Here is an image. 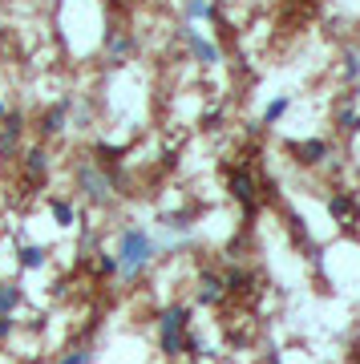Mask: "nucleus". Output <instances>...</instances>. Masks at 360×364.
I'll use <instances>...</instances> for the list:
<instances>
[{"label":"nucleus","mask_w":360,"mask_h":364,"mask_svg":"<svg viewBox=\"0 0 360 364\" xmlns=\"http://www.w3.org/2000/svg\"><path fill=\"white\" fill-rule=\"evenodd\" d=\"M158 255H162V251H158V239L150 235V227H142V223L117 227L114 259H117V279H122V284H138L142 275L158 263Z\"/></svg>","instance_id":"nucleus-1"},{"label":"nucleus","mask_w":360,"mask_h":364,"mask_svg":"<svg viewBox=\"0 0 360 364\" xmlns=\"http://www.w3.org/2000/svg\"><path fill=\"white\" fill-rule=\"evenodd\" d=\"M191 316H194L191 304H166L158 312V352L166 360L182 356V344H186V332H191Z\"/></svg>","instance_id":"nucleus-2"},{"label":"nucleus","mask_w":360,"mask_h":364,"mask_svg":"<svg viewBox=\"0 0 360 364\" xmlns=\"http://www.w3.org/2000/svg\"><path fill=\"white\" fill-rule=\"evenodd\" d=\"M73 178H78L81 195L90 198L93 207H105V203L114 198V182H110V174H105L97 162H90V158H78V166H73Z\"/></svg>","instance_id":"nucleus-3"},{"label":"nucleus","mask_w":360,"mask_h":364,"mask_svg":"<svg viewBox=\"0 0 360 364\" xmlns=\"http://www.w3.org/2000/svg\"><path fill=\"white\" fill-rule=\"evenodd\" d=\"M174 37L186 41V49H191V61H194L198 69H219V65H223V49H219V45H215L211 37H203V33H198L194 25H186V21H182V25L174 28Z\"/></svg>","instance_id":"nucleus-4"},{"label":"nucleus","mask_w":360,"mask_h":364,"mask_svg":"<svg viewBox=\"0 0 360 364\" xmlns=\"http://www.w3.org/2000/svg\"><path fill=\"white\" fill-rule=\"evenodd\" d=\"M69 117H73V97H61V102H53L45 114L37 117V134L49 142V138H61L69 130Z\"/></svg>","instance_id":"nucleus-5"},{"label":"nucleus","mask_w":360,"mask_h":364,"mask_svg":"<svg viewBox=\"0 0 360 364\" xmlns=\"http://www.w3.org/2000/svg\"><path fill=\"white\" fill-rule=\"evenodd\" d=\"M287 154H292V162L296 166H320V162H328L332 158V142L328 138H300V142H287Z\"/></svg>","instance_id":"nucleus-6"},{"label":"nucleus","mask_w":360,"mask_h":364,"mask_svg":"<svg viewBox=\"0 0 360 364\" xmlns=\"http://www.w3.org/2000/svg\"><path fill=\"white\" fill-rule=\"evenodd\" d=\"M223 299H227V287H223V275L219 272H198V279H194V304L198 308H219Z\"/></svg>","instance_id":"nucleus-7"},{"label":"nucleus","mask_w":360,"mask_h":364,"mask_svg":"<svg viewBox=\"0 0 360 364\" xmlns=\"http://www.w3.org/2000/svg\"><path fill=\"white\" fill-rule=\"evenodd\" d=\"M227 195H231L239 207L255 210V178H251L243 166H235L231 174H227Z\"/></svg>","instance_id":"nucleus-8"},{"label":"nucleus","mask_w":360,"mask_h":364,"mask_svg":"<svg viewBox=\"0 0 360 364\" xmlns=\"http://www.w3.org/2000/svg\"><path fill=\"white\" fill-rule=\"evenodd\" d=\"M49 170H53V154H49V146H41V142H33L25 150V178L37 186V182H45L49 178Z\"/></svg>","instance_id":"nucleus-9"},{"label":"nucleus","mask_w":360,"mask_h":364,"mask_svg":"<svg viewBox=\"0 0 360 364\" xmlns=\"http://www.w3.org/2000/svg\"><path fill=\"white\" fill-rule=\"evenodd\" d=\"M162 231H166V239H191L194 235V223H198V210H162Z\"/></svg>","instance_id":"nucleus-10"},{"label":"nucleus","mask_w":360,"mask_h":364,"mask_svg":"<svg viewBox=\"0 0 360 364\" xmlns=\"http://www.w3.org/2000/svg\"><path fill=\"white\" fill-rule=\"evenodd\" d=\"M49 255H53L49 243H21V247H16L21 272H45V267H49Z\"/></svg>","instance_id":"nucleus-11"},{"label":"nucleus","mask_w":360,"mask_h":364,"mask_svg":"<svg viewBox=\"0 0 360 364\" xmlns=\"http://www.w3.org/2000/svg\"><path fill=\"white\" fill-rule=\"evenodd\" d=\"M328 215H332L336 223L352 227V223H356V215H360V207H356V198L348 195V191H332V195H328Z\"/></svg>","instance_id":"nucleus-12"},{"label":"nucleus","mask_w":360,"mask_h":364,"mask_svg":"<svg viewBox=\"0 0 360 364\" xmlns=\"http://www.w3.org/2000/svg\"><path fill=\"white\" fill-rule=\"evenodd\" d=\"M129 53H134V41L126 33H105V65L110 69H122L129 61Z\"/></svg>","instance_id":"nucleus-13"},{"label":"nucleus","mask_w":360,"mask_h":364,"mask_svg":"<svg viewBox=\"0 0 360 364\" xmlns=\"http://www.w3.org/2000/svg\"><path fill=\"white\" fill-rule=\"evenodd\" d=\"M360 90L344 93L340 97V105H336V134H344V138H352V134H360V117H356V105H352V97H356Z\"/></svg>","instance_id":"nucleus-14"},{"label":"nucleus","mask_w":360,"mask_h":364,"mask_svg":"<svg viewBox=\"0 0 360 364\" xmlns=\"http://www.w3.org/2000/svg\"><path fill=\"white\" fill-rule=\"evenodd\" d=\"M25 308V284L21 279H0V316H16Z\"/></svg>","instance_id":"nucleus-15"},{"label":"nucleus","mask_w":360,"mask_h":364,"mask_svg":"<svg viewBox=\"0 0 360 364\" xmlns=\"http://www.w3.org/2000/svg\"><path fill=\"white\" fill-rule=\"evenodd\" d=\"M49 215H53V227H57V231H73V227H78V207H73V198L53 195L49 198Z\"/></svg>","instance_id":"nucleus-16"},{"label":"nucleus","mask_w":360,"mask_h":364,"mask_svg":"<svg viewBox=\"0 0 360 364\" xmlns=\"http://www.w3.org/2000/svg\"><path fill=\"white\" fill-rule=\"evenodd\" d=\"M292 105H296V97H292V93H275V97H271L268 105H263V114H259V126H280L283 117L292 114Z\"/></svg>","instance_id":"nucleus-17"},{"label":"nucleus","mask_w":360,"mask_h":364,"mask_svg":"<svg viewBox=\"0 0 360 364\" xmlns=\"http://www.w3.org/2000/svg\"><path fill=\"white\" fill-rule=\"evenodd\" d=\"M182 21H219V0H182Z\"/></svg>","instance_id":"nucleus-18"},{"label":"nucleus","mask_w":360,"mask_h":364,"mask_svg":"<svg viewBox=\"0 0 360 364\" xmlns=\"http://www.w3.org/2000/svg\"><path fill=\"white\" fill-rule=\"evenodd\" d=\"M223 287H227V296H247V291H251V272L231 267V272L223 275Z\"/></svg>","instance_id":"nucleus-19"},{"label":"nucleus","mask_w":360,"mask_h":364,"mask_svg":"<svg viewBox=\"0 0 360 364\" xmlns=\"http://www.w3.org/2000/svg\"><path fill=\"white\" fill-rule=\"evenodd\" d=\"M57 364H97V352L90 344H73V348H65L57 356Z\"/></svg>","instance_id":"nucleus-20"},{"label":"nucleus","mask_w":360,"mask_h":364,"mask_svg":"<svg viewBox=\"0 0 360 364\" xmlns=\"http://www.w3.org/2000/svg\"><path fill=\"white\" fill-rule=\"evenodd\" d=\"M340 73H344L352 85H360V49H344V53H340Z\"/></svg>","instance_id":"nucleus-21"},{"label":"nucleus","mask_w":360,"mask_h":364,"mask_svg":"<svg viewBox=\"0 0 360 364\" xmlns=\"http://www.w3.org/2000/svg\"><path fill=\"white\" fill-rule=\"evenodd\" d=\"M97 272L110 275V279H117V259H114V251H102V255H97Z\"/></svg>","instance_id":"nucleus-22"},{"label":"nucleus","mask_w":360,"mask_h":364,"mask_svg":"<svg viewBox=\"0 0 360 364\" xmlns=\"http://www.w3.org/2000/svg\"><path fill=\"white\" fill-rule=\"evenodd\" d=\"M16 328H21V320H16V316H0V344H4V340H13Z\"/></svg>","instance_id":"nucleus-23"},{"label":"nucleus","mask_w":360,"mask_h":364,"mask_svg":"<svg viewBox=\"0 0 360 364\" xmlns=\"http://www.w3.org/2000/svg\"><path fill=\"white\" fill-rule=\"evenodd\" d=\"M4 114H9V105H4V97H0V117H4Z\"/></svg>","instance_id":"nucleus-24"},{"label":"nucleus","mask_w":360,"mask_h":364,"mask_svg":"<svg viewBox=\"0 0 360 364\" xmlns=\"http://www.w3.org/2000/svg\"><path fill=\"white\" fill-rule=\"evenodd\" d=\"M53 4H65V0H53Z\"/></svg>","instance_id":"nucleus-25"},{"label":"nucleus","mask_w":360,"mask_h":364,"mask_svg":"<svg viewBox=\"0 0 360 364\" xmlns=\"http://www.w3.org/2000/svg\"><path fill=\"white\" fill-rule=\"evenodd\" d=\"M356 117H360V105H356Z\"/></svg>","instance_id":"nucleus-26"}]
</instances>
